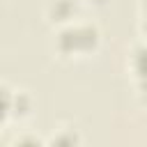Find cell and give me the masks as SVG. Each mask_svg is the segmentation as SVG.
Returning <instances> with one entry per match:
<instances>
[{
    "label": "cell",
    "mask_w": 147,
    "mask_h": 147,
    "mask_svg": "<svg viewBox=\"0 0 147 147\" xmlns=\"http://www.w3.org/2000/svg\"><path fill=\"white\" fill-rule=\"evenodd\" d=\"M101 41V32L96 23L76 18L55 32V51L64 57H85L96 51Z\"/></svg>",
    "instance_id": "1"
},
{
    "label": "cell",
    "mask_w": 147,
    "mask_h": 147,
    "mask_svg": "<svg viewBox=\"0 0 147 147\" xmlns=\"http://www.w3.org/2000/svg\"><path fill=\"white\" fill-rule=\"evenodd\" d=\"M2 119L9 122L11 117L21 119V117H28L30 110H32V96L25 92V90H11L7 83L2 85Z\"/></svg>",
    "instance_id": "2"
},
{
    "label": "cell",
    "mask_w": 147,
    "mask_h": 147,
    "mask_svg": "<svg viewBox=\"0 0 147 147\" xmlns=\"http://www.w3.org/2000/svg\"><path fill=\"white\" fill-rule=\"evenodd\" d=\"M78 7H80V0H48L44 14H46L48 23L62 28V25L80 18L78 16Z\"/></svg>",
    "instance_id": "3"
},
{
    "label": "cell",
    "mask_w": 147,
    "mask_h": 147,
    "mask_svg": "<svg viewBox=\"0 0 147 147\" xmlns=\"http://www.w3.org/2000/svg\"><path fill=\"white\" fill-rule=\"evenodd\" d=\"M129 64L131 71L136 74L138 80V90L145 92L147 90V44H136L129 53Z\"/></svg>",
    "instance_id": "4"
},
{
    "label": "cell",
    "mask_w": 147,
    "mask_h": 147,
    "mask_svg": "<svg viewBox=\"0 0 147 147\" xmlns=\"http://www.w3.org/2000/svg\"><path fill=\"white\" fill-rule=\"evenodd\" d=\"M46 147H80V133L71 126H60L46 140Z\"/></svg>",
    "instance_id": "5"
},
{
    "label": "cell",
    "mask_w": 147,
    "mask_h": 147,
    "mask_svg": "<svg viewBox=\"0 0 147 147\" xmlns=\"http://www.w3.org/2000/svg\"><path fill=\"white\" fill-rule=\"evenodd\" d=\"M9 147H46V140H41L39 136L25 131V133H18V136L9 142Z\"/></svg>",
    "instance_id": "6"
},
{
    "label": "cell",
    "mask_w": 147,
    "mask_h": 147,
    "mask_svg": "<svg viewBox=\"0 0 147 147\" xmlns=\"http://www.w3.org/2000/svg\"><path fill=\"white\" fill-rule=\"evenodd\" d=\"M140 30H142V34H147V11H142V18H140Z\"/></svg>",
    "instance_id": "7"
},
{
    "label": "cell",
    "mask_w": 147,
    "mask_h": 147,
    "mask_svg": "<svg viewBox=\"0 0 147 147\" xmlns=\"http://www.w3.org/2000/svg\"><path fill=\"white\" fill-rule=\"evenodd\" d=\"M87 2H92V5H103L106 0H87Z\"/></svg>",
    "instance_id": "8"
},
{
    "label": "cell",
    "mask_w": 147,
    "mask_h": 147,
    "mask_svg": "<svg viewBox=\"0 0 147 147\" xmlns=\"http://www.w3.org/2000/svg\"><path fill=\"white\" fill-rule=\"evenodd\" d=\"M142 11H147V0H142Z\"/></svg>",
    "instance_id": "9"
}]
</instances>
